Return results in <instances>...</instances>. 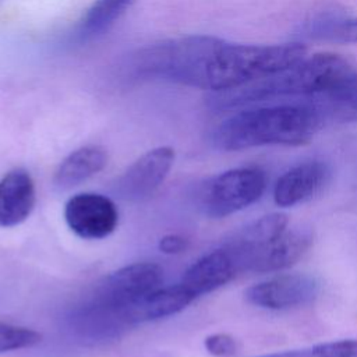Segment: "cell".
Listing matches in <instances>:
<instances>
[{
    "mask_svg": "<svg viewBox=\"0 0 357 357\" xmlns=\"http://www.w3.org/2000/svg\"><path fill=\"white\" fill-rule=\"evenodd\" d=\"M137 0H95L77 25L75 39L89 40L107 31Z\"/></svg>",
    "mask_w": 357,
    "mask_h": 357,
    "instance_id": "2e32d148",
    "label": "cell"
},
{
    "mask_svg": "<svg viewBox=\"0 0 357 357\" xmlns=\"http://www.w3.org/2000/svg\"><path fill=\"white\" fill-rule=\"evenodd\" d=\"M162 280L163 269L158 264L134 262L106 276L92 300L124 312L127 307L160 287Z\"/></svg>",
    "mask_w": 357,
    "mask_h": 357,
    "instance_id": "8992f818",
    "label": "cell"
},
{
    "mask_svg": "<svg viewBox=\"0 0 357 357\" xmlns=\"http://www.w3.org/2000/svg\"><path fill=\"white\" fill-rule=\"evenodd\" d=\"M174 158V149L170 146H158L141 155L119 177L116 184L119 195L131 202L153 195L166 180Z\"/></svg>",
    "mask_w": 357,
    "mask_h": 357,
    "instance_id": "9c48e42d",
    "label": "cell"
},
{
    "mask_svg": "<svg viewBox=\"0 0 357 357\" xmlns=\"http://www.w3.org/2000/svg\"><path fill=\"white\" fill-rule=\"evenodd\" d=\"M64 220L70 230L84 240L110 236L119 223L116 204L98 192H79L64 205Z\"/></svg>",
    "mask_w": 357,
    "mask_h": 357,
    "instance_id": "ba28073f",
    "label": "cell"
},
{
    "mask_svg": "<svg viewBox=\"0 0 357 357\" xmlns=\"http://www.w3.org/2000/svg\"><path fill=\"white\" fill-rule=\"evenodd\" d=\"M255 357H357V339H340Z\"/></svg>",
    "mask_w": 357,
    "mask_h": 357,
    "instance_id": "d6986e66",
    "label": "cell"
},
{
    "mask_svg": "<svg viewBox=\"0 0 357 357\" xmlns=\"http://www.w3.org/2000/svg\"><path fill=\"white\" fill-rule=\"evenodd\" d=\"M305 56L307 47L300 42L241 45L212 35H190L142 49L134 70L139 77L218 93L272 75Z\"/></svg>",
    "mask_w": 357,
    "mask_h": 357,
    "instance_id": "6da1fadb",
    "label": "cell"
},
{
    "mask_svg": "<svg viewBox=\"0 0 357 357\" xmlns=\"http://www.w3.org/2000/svg\"><path fill=\"white\" fill-rule=\"evenodd\" d=\"M42 335L31 328L0 321V353L29 349L39 344Z\"/></svg>",
    "mask_w": 357,
    "mask_h": 357,
    "instance_id": "ffe728a7",
    "label": "cell"
},
{
    "mask_svg": "<svg viewBox=\"0 0 357 357\" xmlns=\"http://www.w3.org/2000/svg\"><path fill=\"white\" fill-rule=\"evenodd\" d=\"M36 202L33 178L25 169L7 172L0 180V227H14L24 223Z\"/></svg>",
    "mask_w": 357,
    "mask_h": 357,
    "instance_id": "7c38bea8",
    "label": "cell"
},
{
    "mask_svg": "<svg viewBox=\"0 0 357 357\" xmlns=\"http://www.w3.org/2000/svg\"><path fill=\"white\" fill-rule=\"evenodd\" d=\"M238 273L237 265L226 248L213 250L197 259L184 272L180 283L197 300L201 296L209 294Z\"/></svg>",
    "mask_w": 357,
    "mask_h": 357,
    "instance_id": "8fae6325",
    "label": "cell"
},
{
    "mask_svg": "<svg viewBox=\"0 0 357 357\" xmlns=\"http://www.w3.org/2000/svg\"><path fill=\"white\" fill-rule=\"evenodd\" d=\"M331 178V169L322 160L301 162L284 172L273 187L278 206L290 208L317 195Z\"/></svg>",
    "mask_w": 357,
    "mask_h": 357,
    "instance_id": "30bf717a",
    "label": "cell"
},
{
    "mask_svg": "<svg viewBox=\"0 0 357 357\" xmlns=\"http://www.w3.org/2000/svg\"><path fill=\"white\" fill-rule=\"evenodd\" d=\"M187 247H188V240L180 234H166L158 243L159 251L167 255L181 254L183 251L187 250Z\"/></svg>",
    "mask_w": 357,
    "mask_h": 357,
    "instance_id": "7402d4cb",
    "label": "cell"
},
{
    "mask_svg": "<svg viewBox=\"0 0 357 357\" xmlns=\"http://www.w3.org/2000/svg\"><path fill=\"white\" fill-rule=\"evenodd\" d=\"M314 236L308 229H287L282 236L257 245L230 241L225 248L233 257L238 273H271L296 264L312 245Z\"/></svg>",
    "mask_w": 357,
    "mask_h": 357,
    "instance_id": "5b68a950",
    "label": "cell"
},
{
    "mask_svg": "<svg viewBox=\"0 0 357 357\" xmlns=\"http://www.w3.org/2000/svg\"><path fill=\"white\" fill-rule=\"evenodd\" d=\"M303 36L333 43L357 42V17L324 15L305 24Z\"/></svg>",
    "mask_w": 357,
    "mask_h": 357,
    "instance_id": "e0dca14e",
    "label": "cell"
},
{
    "mask_svg": "<svg viewBox=\"0 0 357 357\" xmlns=\"http://www.w3.org/2000/svg\"><path fill=\"white\" fill-rule=\"evenodd\" d=\"M107 163V152L99 145H85L67 155L53 177L56 187L68 190L98 174Z\"/></svg>",
    "mask_w": 357,
    "mask_h": 357,
    "instance_id": "5bb4252c",
    "label": "cell"
},
{
    "mask_svg": "<svg viewBox=\"0 0 357 357\" xmlns=\"http://www.w3.org/2000/svg\"><path fill=\"white\" fill-rule=\"evenodd\" d=\"M318 293L319 283L314 276L286 273L250 286L244 291V298L254 307L282 311L307 305L317 298Z\"/></svg>",
    "mask_w": 357,
    "mask_h": 357,
    "instance_id": "52a82bcc",
    "label": "cell"
},
{
    "mask_svg": "<svg viewBox=\"0 0 357 357\" xmlns=\"http://www.w3.org/2000/svg\"><path fill=\"white\" fill-rule=\"evenodd\" d=\"M324 117L310 102L250 107L222 121L212 134L220 151H243L266 145L307 144L322 127Z\"/></svg>",
    "mask_w": 357,
    "mask_h": 357,
    "instance_id": "7a4b0ae2",
    "label": "cell"
},
{
    "mask_svg": "<svg viewBox=\"0 0 357 357\" xmlns=\"http://www.w3.org/2000/svg\"><path fill=\"white\" fill-rule=\"evenodd\" d=\"M354 73L353 64L335 53L305 56L298 63L240 88L211 96V106L230 110L284 98H317L337 89Z\"/></svg>",
    "mask_w": 357,
    "mask_h": 357,
    "instance_id": "3957f363",
    "label": "cell"
},
{
    "mask_svg": "<svg viewBox=\"0 0 357 357\" xmlns=\"http://www.w3.org/2000/svg\"><path fill=\"white\" fill-rule=\"evenodd\" d=\"M204 346L211 356L231 357L237 353V340L229 333H212L205 337Z\"/></svg>",
    "mask_w": 357,
    "mask_h": 357,
    "instance_id": "44dd1931",
    "label": "cell"
},
{
    "mask_svg": "<svg viewBox=\"0 0 357 357\" xmlns=\"http://www.w3.org/2000/svg\"><path fill=\"white\" fill-rule=\"evenodd\" d=\"M307 100L312 102L318 107L324 121H357V73L354 71L337 89L332 91L331 93Z\"/></svg>",
    "mask_w": 357,
    "mask_h": 357,
    "instance_id": "9a60e30c",
    "label": "cell"
},
{
    "mask_svg": "<svg viewBox=\"0 0 357 357\" xmlns=\"http://www.w3.org/2000/svg\"><path fill=\"white\" fill-rule=\"evenodd\" d=\"M195 298L178 282L177 284L158 287L148 296L135 301L124 310V315L130 326L151 321H158L176 315L185 310Z\"/></svg>",
    "mask_w": 357,
    "mask_h": 357,
    "instance_id": "4fadbf2b",
    "label": "cell"
},
{
    "mask_svg": "<svg viewBox=\"0 0 357 357\" xmlns=\"http://www.w3.org/2000/svg\"><path fill=\"white\" fill-rule=\"evenodd\" d=\"M262 169L247 166L226 170L206 180L199 191L201 211L213 219L237 213L257 202L266 188Z\"/></svg>",
    "mask_w": 357,
    "mask_h": 357,
    "instance_id": "277c9868",
    "label": "cell"
},
{
    "mask_svg": "<svg viewBox=\"0 0 357 357\" xmlns=\"http://www.w3.org/2000/svg\"><path fill=\"white\" fill-rule=\"evenodd\" d=\"M287 226L289 218L286 213H268L245 226L231 241L245 245L264 244L282 236L287 230Z\"/></svg>",
    "mask_w": 357,
    "mask_h": 357,
    "instance_id": "ac0fdd59",
    "label": "cell"
}]
</instances>
